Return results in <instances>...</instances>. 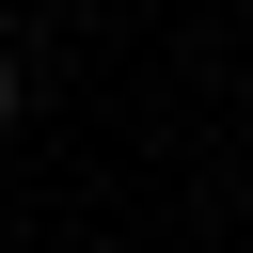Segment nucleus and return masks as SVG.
<instances>
[{"label":"nucleus","mask_w":253,"mask_h":253,"mask_svg":"<svg viewBox=\"0 0 253 253\" xmlns=\"http://www.w3.org/2000/svg\"><path fill=\"white\" fill-rule=\"evenodd\" d=\"M0 126H16V63H0Z\"/></svg>","instance_id":"f257e3e1"}]
</instances>
